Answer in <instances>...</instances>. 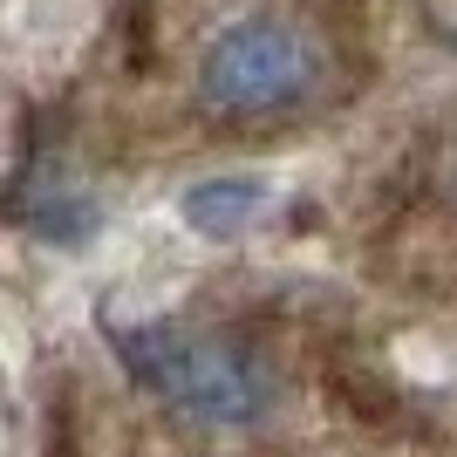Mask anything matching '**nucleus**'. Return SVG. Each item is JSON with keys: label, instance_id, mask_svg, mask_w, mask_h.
<instances>
[{"label": "nucleus", "instance_id": "1", "mask_svg": "<svg viewBox=\"0 0 457 457\" xmlns=\"http://www.w3.org/2000/svg\"><path fill=\"white\" fill-rule=\"evenodd\" d=\"M116 355L157 403H171L198 423H253L267 410V376L246 348L219 342V335H191V328H116Z\"/></svg>", "mask_w": 457, "mask_h": 457}, {"label": "nucleus", "instance_id": "3", "mask_svg": "<svg viewBox=\"0 0 457 457\" xmlns=\"http://www.w3.org/2000/svg\"><path fill=\"white\" fill-rule=\"evenodd\" d=\"M267 205V185L260 178H205V185L185 191V219L212 239H232L239 226H253Z\"/></svg>", "mask_w": 457, "mask_h": 457}, {"label": "nucleus", "instance_id": "2", "mask_svg": "<svg viewBox=\"0 0 457 457\" xmlns=\"http://www.w3.org/2000/svg\"><path fill=\"white\" fill-rule=\"evenodd\" d=\"M321 89V55L294 21H239L198 55V96L219 116H280Z\"/></svg>", "mask_w": 457, "mask_h": 457}]
</instances>
